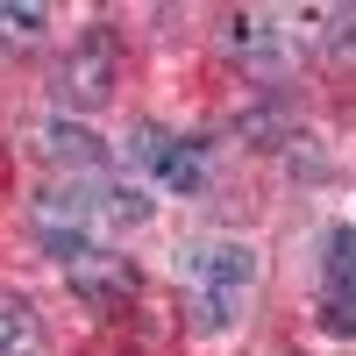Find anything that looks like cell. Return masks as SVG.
Masks as SVG:
<instances>
[{"label": "cell", "instance_id": "cell-1", "mask_svg": "<svg viewBox=\"0 0 356 356\" xmlns=\"http://www.w3.org/2000/svg\"><path fill=\"white\" fill-rule=\"evenodd\" d=\"M257 257L243 243H193L186 250V292H193V314L207 328H228L243 314V292H250Z\"/></svg>", "mask_w": 356, "mask_h": 356}, {"label": "cell", "instance_id": "cell-2", "mask_svg": "<svg viewBox=\"0 0 356 356\" xmlns=\"http://www.w3.org/2000/svg\"><path fill=\"white\" fill-rule=\"evenodd\" d=\"M129 150H136V171L150 178V186H164V193H200V186H207V171H214V150H207L200 136L150 129V122L129 136Z\"/></svg>", "mask_w": 356, "mask_h": 356}, {"label": "cell", "instance_id": "cell-3", "mask_svg": "<svg viewBox=\"0 0 356 356\" xmlns=\"http://www.w3.org/2000/svg\"><path fill=\"white\" fill-rule=\"evenodd\" d=\"M65 278H72V292H79L86 307H129V300H136V285H143L129 257H114V250H93V243L65 257Z\"/></svg>", "mask_w": 356, "mask_h": 356}, {"label": "cell", "instance_id": "cell-4", "mask_svg": "<svg viewBox=\"0 0 356 356\" xmlns=\"http://www.w3.org/2000/svg\"><path fill=\"white\" fill-rule=\"evenodd\" d=\"M321 321L335 335H356V228L328 235V264H321Z\"/></svg>", "mask_w": 356, "mask_h": 356}, {"label": "cell", "instance_id": "cell-5", "mask_svg": "<svg viewBox=\"0 0 356 356\" xmlns=\"http://www.w3.org/2000/svg\"><path fill=\"white\" fill-rule=\"evenodd\" d=\"M57 86H65L72 107L107 100V93H114V43H107V36H86V43L65 57V79H57Z\"/></svg>", "mask_w": 356, "mask_h": 356}, {"label": "cell", "instance_id": "cell-6", "mask_svg": "<svg viewBox=\"0 0 356 356\" xmlns=\"http://www.w3.org/2000/svg\"><path fill=\"white\" fill-rule=\"evenodd\" d=\"M235 57H243L250 72H285L292 65V50H285V29L271 22V15H235Z\"/></svg>", "mask_w": 356, "mask_h": 356}, {"label": "cell", "instance_id": "cell-7", "mask_svg": "<svg viewBox=\"0 0 356 356\" xmlns=\"http://www.w3.org/2000/svg\"><path fill=\"white\" fill-rule=\"evenodd\" d=\"M36 150H50V164H57V171H72V178H100V171H107V164H100L107 150H100L86 129H43V136H36Z\"/></svg>", "mask_w": 356, "mask_h": 356}, {"label": "cell", "instance_id": "cell-8", "mask_svg": "<svg viewBox=\"0 0 356 356\" xmlns=\"http://www.w3.org/2000/svg\"><path fill=\"white\" fill-rule=\"evenodd\" d=\"M0 356H43V321L22 292H0Z\"/></svg>", "mask_w": 356, "mask_h": 356}, {"label": "cell", "instance_id": "cell-9", "mask_svg": "<svg viewBox=\"0 0 356 356\" xmlns=\"http://www.w3.org/2000/svg\"><path fill=\"white\" fill-rule=\"evenodd\" d=\"M43 8H15V0H0V43L8 50H29V43H43Z\"/></svg>", "mask_w": 356, "mask_h": 356}]
</instances>
